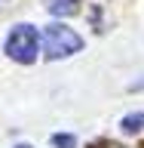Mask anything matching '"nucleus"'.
<instances>
[{
    "label": "nucleus",
    "instance_id": "obj_6",
    "mask_svg": "<svg viewBox=\"0 0 144 148\" xmlns=\"http://www.w3.org/2000/svg\"><path fill=\"white\" fill-rule=\"evenodd\" d=\"M16 148H31V145H16Z\"/></svg>",
    "mask_w": 144,
    "mask_h": 148
},
{
    "label": "nucleus",
    "instance_id": "obj_3",
    "mask_svg": "<svg viewBox=\"0 0 144 148\" xmlns=\"http://www.w3.org/2000/svg\"><path fill=\"white\" fill-rule=\"evenodd\" d=\"M46 9L52 16H77L80 12V0H46Z\"/></svg>",
    "mask_w": 144,
    "mask_h": 148
},
{
    "label": "nucleus",
    "instance_id": "obj_4",
    "mask_svg": "<svg viewBox=\"0 0 144 148\" xmlns=\"http://www.w3.org/2000/svg\"><path fill=\"white\" fill-rule=\"evenodd\" d=\"M120 130H123L126 136L144 133V114H141V111H138V114H126V117H123V123H120Z\"/></svg>",
    "mask_w": 144,
    "mask_h": 148
},
{
    "label": "nucleus",
    "instance_id": "obj_2",
    "mask_svg": "<svg viewBox=\"0 0 144 148\" xmlns=\"http://www.w3.org/2000/svg\"><path fill=\"white\" fill-rule=\"evenodd\" d=\"M37 46H40V34L31 25H16L6 37V56L22 65H31L37 59Z\"/></svg>",
    "mask_w": 144,
    "mask_h": 148
},
{
    "label": "nucleus",
    "instance_id": "obj_5",
    "mask_svg": "<svg viewBox=\"0 0 144 148\" xmlns=\"http://www.w3.org/2000/svg\"><path fill=\"white\" fill-rule=\"evenodd\" d=\"M52 145L55 148H74V145H77V139H74L71 133H55V136H52Z\"/></svg>",
    "mask_w": 144,
    "mask_h": 148
},
{
    "label": "nucleus",
    "instance_id": "obj_1",
    "mask_svg": "<svg viewBox=\"0 0 144 148\" xmlns=\"http://www.w3.org/2000/svg\"><path fill=\"white\" fill-rule=\"evenodd\" d=\"M43 49L49 59H64V56H74L83 49V37L74 31V28L55 22L43 31Z\"/></svg>",
    "mask_w": 144,
    "mask_h": 148
}]
</instances>
